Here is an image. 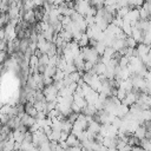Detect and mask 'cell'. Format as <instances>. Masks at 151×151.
<instances>
[{"instance_id": "obj_6", "label": "cell", "mask_w": 151, "mask_h": 151, "mask_svg": "<svg viewBox=\"0 0 151 151\" xmlns=\"http://www.w3.org/2000/svg\"><path fill=\"white\" fill-rule=\"evenodd\" d=\"M109 151H119L118 149H109Z\"/></svg>"}, {"instance_id": "obj_5", "label": "cell", "mask_w": 151, "mask_h": 151, "mask_svg": "<svg viewBox=\"0 0 151 151\" xmlns=\"http://www.w3.org/2000/svg\"><path fill=\"white\" fill-rule=\"evenodd\" d=\"M60 136H61V131H53L52 134L48 138H50V140H57V142H59L60 140Z\"/></svg>"}, {"instance_id": "obj_4", "label": "cell", "mask_w": 151, "mask_h": 151, "mask_svg": "<svg viewBox=\"0 0 151 151\" xmlns=\"http://www.w3.org/2000/svg\"><path fill=\"white\" fill-rule=\"evenodd\" d=\"M126 46L130 47V48H136V46H138V44H137V41L130 35V37L126 38Z\"/></svg>"}, {"instance_id": "obj_1", "label": "cell", "mask_w": 151, "mask_h": 151, "mask_svg": "<svg viewBox=\"0 0 151 151\" xmlns=\"http://www.w3.org/2000/svg\"><path fill=\"white\" fill-rule=\"evenodd\" d=\"M12 132H13V137H14V139H15L17 143H20L21 144L25 140V133L26 132H22L19 129H14Z\"/></svg>"}, {"instance_id": "obj_2", "label": "cell", "mask_w": 151, "mask_h": 151, "mask_svg": "<svg viewBox=\"0 0 151 151\" xmlns=\"http://www.w3.org/2000/svg\"><path fill=\"white\" fill-rule=\"evenodd\" d=\"M138 139H144L145 138V134H146V129H145V126L144 125H140L136 131H134V133H133Z\"/></svg>"}, {"instance_id": "obj_3", "label": "cell", "mask_w": 151, "mask_h": 151, "mask_svg": "<svg viewBox=\"0 0 151 151\" xmlns=\"http://www.w3.org/2000/svg\"><path fill=\"white\" fill-rule=\"evenodd\" d=\"M140 146L146 151H151V142H150V139H147V138L142 139L140 140Z\"/></svg>"}]
</instances>
